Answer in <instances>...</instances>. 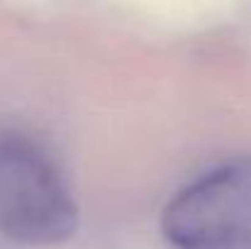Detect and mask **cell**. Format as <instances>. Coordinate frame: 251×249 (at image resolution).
<instances>
[{
	"instance_id": "cell-1",
	"label": "cell",
	"mask_w": 251,
	"mask_h": 249,
	"mask_svg": "<svg viewBox=\"0 0 251 249\" xmlns=\"http://www.w3.org/2000/svg\"><path fill=\"white\" fill-rule=\"evenodd\" d=\"M76 230L78 205L56 162L27 135H0V235L25 247H56Z\"/></svg>"
},
{
	"instance_id": "cell-2",
	"label": "cell",
	"mask_w": 251,
	"mask_h": 249,
	"mask_svg": "<svg viewBox=\"0 0 251 249\" xmlns=\"http://www.w3.org/2000/svg\"><path fill=\"white\" fill-rule=\"evenodd\" d=\"M161 230L173 249H251V157L180 188L164 208Z\"/></svg>"
}]
</instances>
